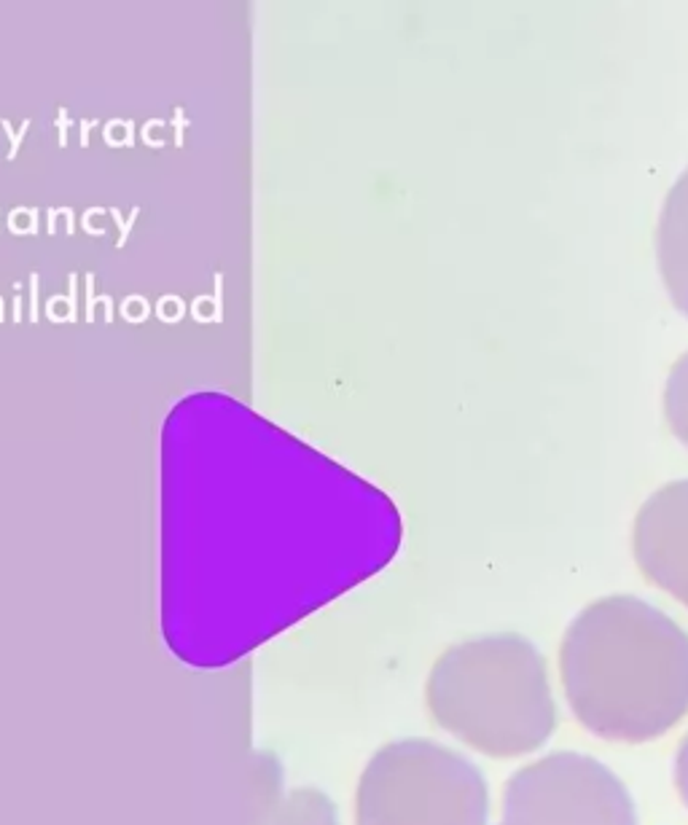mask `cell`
<instances>
[{
    "label": "cell",
    "mask_w": 688,
    "mask_h": 825,
    "mask_svg": "<svg viewBox=\"0 0 688 825\" xmlns=\"http://www.w3.org/2000/svg\"><path fill=\"white\" fill-rule=\"evenodd\" d=\"M366 479L218 393L170 411L162 441V632L192 667L237 662L355 589L401 549Z\"/></svg>",
    "instance_id": "cell-1"
},
{
    "label": "cell",
    "mask_w": 688,
    "mask_h": 825,
    "mask_svg": "<svg viewBox=\"0 0 688 825\" xmlns=\"http://www.w3.org/2000/svg\"><path fill=\"white\" fill-rule=\"evenodd\" d=\"M559 681L583 729L611 742L665 737L688 716V635L641 600H605L573 621Z\"/></svg>",
    "instance_id": "cell-2"
},
{
    "label": "cell",
    "mask_w": 688,
    "mask_h": 825,
    "mask_svg": "<svg viewBox=\"0 0 688 825\" xmlns=\"http://www.w3.org/2000/svg\"><path fill=\"white\" fill-rule=\"evenodd\" d=\"M426 701L439 729L490 759H522L557 729L546 658L519 635H487L436 658Z\"/></svg>",
    "instance_id": "cell-3"
},
{
    "label": "cell",
    "mask_w": 688,
    "mask_h": 825,
    "mask_svg": "<svg viewBox=\"0 0 688 825\" xmlns=\"http://www.w3.org/2000/svg\"><path fill=\"white\" fill-rule=\"evenodd\" d=\"M355 825H493L487 780L441 742H390L361 774Z\"/></svg>",
    "instance_id": "cell-4"
},
{
    "label": "cell",
    "mask_w": 688,
    "mask_h": 825,
    "mask_svg": "<svg viewBox=\"0 0 688 825\" xmlns=\"http://www.w3.org/2000/svg\"><path fill=\"white\" fill-rule=\"evenodd\" d=\"M495 825H641L624 780L594 756L559 750L508 778Z\"/></svg>",
    "instance_id": "cell-5"
},
{
    "label": "cell",
    "mask_w": 688,
    "mask_h": 825,
    "mask_svg": "<svg viewBox=\"0 0 688 825\" xmlns=\"http://www.w3.org/2000/svg\"><path fill=\"white\" fill-rule=\"evenodd\" d=\"M256 825H340L334 804L315 788H297L288 796L275 793Z\"/></svg>",
    "instance_id": "cell-6"
},
{
    "label": "cell",
    "mask_w": 688,
    "mask_h": 825,
    "mask_svg": "<svg viewBox=\"0 0 688 825\" xmlns=\"http://www.w3.org/2000/svg\"><path fill=\"white\" fill-rule=\"evenodd\" d=\"M675 788H678L680 799L688 806V735L680 742L678 756H675Z\"/></svg>",
    "instance_id": "cell-7"
}]
</instances>
